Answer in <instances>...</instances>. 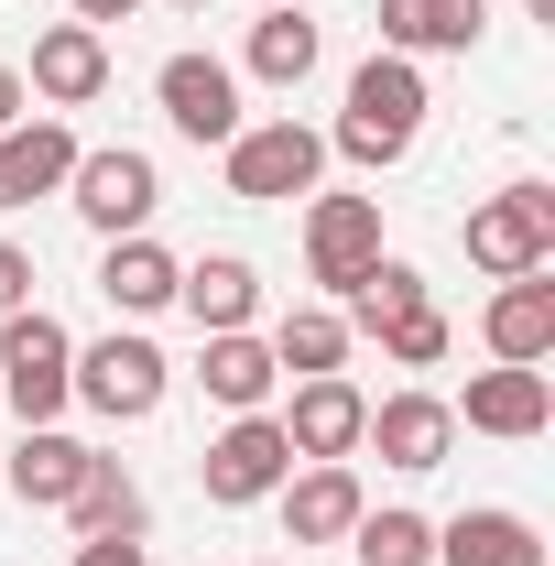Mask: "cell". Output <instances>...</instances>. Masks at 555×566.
Instances as JSON below:
<instances>
[{
  "label": "cell",
  "instance_id": "obj_32",
  "mask_svg": "<svg viewBox=\"0 0 555 566\" xmlns=\"http://www.w3.org/2000/svg\"><path fill=\"white\" fill-rule=\"evenodd\" d=\"M523 11H534V22H555V0H523Z\"/></svg>",
  "mask_w": 555,
  "mask_h": 566
},
{
  "label": "cell",
  "instance_id": "obj_12",
  "mask_svg": "<svg viewBox=\"0 0 555 566\" xmlns=\"http://www.w3.org/2000/svg\"><path fill=\"white\" fill-rule=\"evenodd\" d=\"M153 98H164V120L186 142H229L240 132V66H218V55H164Z\"/></svg>",
  "mask_w": 555,
  "mask_h": 566
},
{
  "label": "cell",
  "instance_id": "obj_30",
  "mask_svg": "<svg viewBox=\"0 0 555 566\" xmlns=\"http://www.w3.org/2000/svg\"><path fill=\"white\" fill-rule=\"evenodd\" d=\"M66 566H142V545H76Z\"/></svg>",
  "mask_w": 555,
  "mask_h": 566
},
{
  "label": "cell",
  "instance_id": "obj_35",
  "mask_svg": "<svg viewBox=\"0 0 555 566\" xmlns=\"http://www.w3.org/2000/svg\"><path fill=\"white\" fill-rule=\"evenodd\" d=\"M262 11H273V0H262Z\"/></svg>",
  "mask_w": 555,
  "mask_h": 566
},
{
  "label": "cell",
  "instance_id": "obj_18",
  "mask_svg": "<svg viewBox=\"0 0 555 566\" xmlns=\"http://www.w3.org/2000/svg\"><path fill=\"white\" fill-rule=\"evenodd\" d=\"M197 381H208V403L218 415H273V338H251V327H218L208 359H197Z\"/></svg>",
  "mask_w": 555,
  "mask_h": 566
},
{
  "label": "cell",
  "instance_id": "obj_6",
  "mask_svg": "<svg viewBox=\"0 0 555 566\" xmlns=\"http://www.w3.org/2000/svg\"><path fill=\"white\" fill-rule=\"evenodd\" d=\"M283 469H294V447H283V424L273 415H229L197 447V480H208L218 512H251V501H273L283 491Z\"/></svg>",
  "mask_w": 555,
  "mask_h": 566
},
{
  "label": "cell",
  "instance_id": "obj_31",
  "mask_svg": "<svg viewBox=\"0 0 555 566\" xmlns=\"http://www.w3.org/2000/svg\"><path fill=\"white\" fill-rule=\"evenodd\" d=\"M142 0H76V22H87V33H98V22H132Z\"/></svg>",
  "mask_w": 555,
  "mask_h": 566
},
{
  "label": "cell",
  "instance_id": "obj_7",
  "mask_svg": "<svg viewBox=\"0 0 555 566\" xmlns=\"http://www.w3.org/2000/svg\"><path fill=\"white\" fill-rule=\"evenodd\" d=\"M66 208L98 229V240H132L142 218L164 208V175H153V153H132V142H109V153H76L66 175Z\"/></svg>",
  "mask_w": 555,
  "mask_h": 566
},
{
  "label": "cell",
  "instance_id": "obj_15",
  "mask_svg": "<svg viewBox=\"0 0 555 566\" xmlns=\"http://www.w3.org/2000/svg\"><path fill=\"white\" fill-rule=\"evenodd\" d=\"M76 175V132L44 109V120H11L0 132V208H33V197H66Z\"/></svg>",
  "mask_w": 555,
  "mask_h": 566
},
{
  "label": "cell",
  "instance_id": "obj_19",
  "mask_svg": "<svg viewBox=\"0 0 555 566\" xmlns=\"http://www.w3.org/2000/svg\"><path fill=\"white\" fill-rule=\"evenodd\" d=\"M436 566H545V534H534L523 512H501V501H480V512L436 523Z\"/></svg>",
  "mask_w": 555,
  "mask_h": 566
},
{
  "label": "cell",
  "instance_id": "obj_16",
  "mask_svg": "<svg viewBox=\"0 0 555 566\" xmlns=\"http://www.w3.org/2000/svg\"><path fill=\"white\" fill-rule=\"evenodd\" d=\"M490 33V0H381V55H469Z\"/></svg>",
  "mask_w": 555,
  "mask_h": 566
},
{
  "label": "cell",
  "instance_id": "obj_23",
  "mask_svg": "<svg viewBox=\"0 0 555 566\" xmlns=\"http://www.w3.org/2000/svg\"><path fill=\"white\" fill-rule=\"evenodd\" d=\"M87 458H98V447H76L66 424H22V447H11V491L33 501V512H66V491L87 480Z\"/></svg>",
  "mask_w": 555,
  "mask_h": 566
},
{
  "label": "cell",
  "instance_id": "obj_10",
  "mask_svg": "<svg viewBox=\"0 0 555 566\" xmlns=\"http://www.w3.org/2000/svg\"><path fill=\"white\" fill-rule=\"evenodd\" d=\"M283 447L294 458H359V424H370V392L348 381V370H316V381H294V403H283Z\"/></svg>",
  "mask_w": 555,
  "mask_h": 566
},
{
  "label": "cell",
  "instance_id": "obj_29",
  "mask_svg": "<svg viewBox=\"0 0 555 566\" xmlns=\"http://www.w3.org/2000/svg\"><path fill=\"white\" fill-rule=\"evenodd\" d=\"M11 120H33V87H22V66H0V132Z\"/></svg>",
  "mask_w": 555,
  "mask_h": 566
},
{
  "label": "cell",
  "instance_id": "obj_4",
  "mask_svg": "<svg viewBox=\"0 0 555 566\" xmlns=\"http://www.w3.org/2000/svg\"><path fill=\"white\" fill-rule=\"evenodd\" d=\"M469 262H480L490 283H512V273H545L555 262V186H501V197H480L469 208Z\"/></svg>",
  "mask_w": 555,
  "mask_h": 566
},
{
  "label": "cell",
  "instance_id": "obj_2",
  "mask_svg": "<svg viewBox=\"0 0 555 566\" xmlns=\"http://www.w3.org/2000/svg\"><path fill=\"white\" fill-rule=\"evenodd\" d=\"M0 403H11L22 424H55L76 403V338L44 316V305L0 316Z\"/></svg>",
  "mask_w": 555,
  "mask_h": 566
},
{
  "label": "cell",
  "instance_id": "obj_20",
  "mask_svg": "<svg viewBox=\"0 0 555 566\" xmlns=\"http://www.w3.org/2000/svg\"><path fill=\"white\" fill-rule=\"evenodd\" d=\"M66 523H76V545H142V491H132V469L121 458H87V480L66 491Z\"/></svg>",
  "mask_w": 555,
  "mask_h": 566
},
{
  "label": "cell",
  "instance_id": "obj_28",
  "mask_svg": "<svg viewBox=\"0 0 555 566\" xmlns=\"http://www.w3.org/2000/svg\"><path fill=\"white\" fill-rule=\"evenodd\" d=\"M22 305H33V251L0 240V316H22Z\"/></svg>",
  "mask_w": 555,
  "mask_h": 566
},
{
  "label": "cell",
  "instance_id": "obj_5",
  "mask_svg": "<svg viewBox=\"0 0 555 566\" xmlns=\"http://www.w3.org/2000/svg\"><path fill=\"white\" fill-rule=\"evenodd\" d=\"M164 392H175V359L153 349L142 327H121V338H98V349H76V403L109 424H142L164 415Z\"/></svg>",
  "mask_w": 555,
  "mask_h": 566
},
{
  "label": "cell",
  "instance_id": "obj_26",
  "mask_svg": "<svg viewBox=\"0 0 555 566\" xmlns=\"http://www.w3.org/2000/svg\"><path fill=\"white\" fill-rule=\"evenodd\" d=\"M348 556L359 566H436V523L404 512V501H392V512H359V523H348Z\"/></svg>",
  "mask_w": 555,
  "mask_h": 566
},
{
  "label": "cell",
  "instance_id": "obj_11",
  "mask_svg": "<svg viewBox=\"0 0 555 566\" xmlns=\"http://www.w3.org/2000/svg\"><path fill=\"white\" fill-rule=\"evenodd\" d=\"M359 447H381V469L425 480V469H447V447H458V415H447L436 392H381V403H370V424H359Z\"/></svg>",
  "mask_w": 555,
  "mask_h": 566
},
{
  "label": "cell",
  "instance_id": "obj_13",
  "mask_svg": "<svg viewBox=\"0 0 555 566\" xmlns=\"http://www.w3.org/2000/svg\"><path fill=\"white\" fill-rule=\"evenodd\" d=\"M447 415L469 424V436H545L555 381H545V370H512V359H490V370H469V403H447Z\"/></svg>",
  "mask_w": 555,
  "mask_h": 566
},
{
  "label": "cell",
  "instance_id": "obj_3",
  "mask_svg": "<svg viewBox=\"0 0 555 566\" xmlns=\"http://www.w3.org/2000/svg\"><path fill=\"white\" fill-rule=\"evenodd\" d=\"M218 153H229V197L240 208L316 197V175H327V132H305V120H240Z\"/></svg>",
  "mask_w": 555,
  "mask_h": 566
},
{
  "label": "cell",
  "instance_id": "obj_25",
  "mask_svg": "<svg viewBox=\"0 0 555 566\" xmlns=\"http://www.w3.org/2000/svg\"><path fill=\"white\" fill-rule=\"evenodd\" d=\"M348 359V316H327V305H294L273 327V370L283 381H316V370H338Z\"/></svg>",
  "mask_w": 555,
  "mask_h": 566
},
{
  "label": "cell",
  "instance_id": "obj_22",
  "mask_svg": "<svg viewBox=\"0 0 555 566\" xmlns=\"http://www.w3.org/2000/svg\"><path fill=\"white\" fill-rule=\"evenodd\" d=\"M175 305H186L208 338H218V327H251V316H262V273H251L240 251H208V262L175 273Z\"/></svg>",
  "mask_w": 555,
  "mask_h": 566
},
{
  "label": "cell",
  "instance_id": "obj_17",
  "mask_svg": "<svg viewBox=\"0 0 555 566\" xmlns=\"http://www.w3.org/2000/svg\"><path fill=\"white\" fill-rule=\"evenodd\" d=\"M44 109H87L98 87H109V33H87V22H55L44 44H33V76H22Z\"/></svg>",
  "mask_w": 555,
  "mask_h": 566
},
{
  "label": "cell",
  "instance_id": "obj_33",
  "mask_svg": "<svg viewBox=\"0 0 555 566\" xmlns=\"http://www.w3.org/2000/svg\"><path fill=\"white\" fill-rule=\"evenodd\" d=\"M175 11H208V0H175Z\"/></svg>",
  "mask_w": 555,
  "mask_h": 566
},
{
  "label": "cell",
  "instance_id": "obj_14",
  "mask_svg": "<svg viewBox=\"0 0 555 566\" xmlns=\"http://www.w3.org/2000/svg\"><path fill=\"white\" fill-rule=\"evenodd\" d=\"M490 359H512V370H545L555 359V262L545 273H512L501 294H490Z\"/></svg>",
  "mask_w": 555,
  "mask_h": 566
},
{
  "label": "cell",
  "instance_id": "obj_9",
  "mask_svg": "<svg viewBox=\"0 0 555 566\" xmlns=\"http://www.w3.org/2000/svg\"><path fill=\"white\" fill-rule=\"evenodd\" d=\"M273 501H283V545H348V523L370 512L348 458H305V469H283Z\"/></svg>",
  "mask_w": 555,
  "mask_h": 566
},
{
  "label": "cell",
  "instance_id": "obj_1",
  "mask_svg": "<svg viewBox=\"0 0 555 566\" xmlns=\"http://www.w3.org/2000/svg\"><path fill=\"white\" fill-rule=\"evenodd\" d=\"M425 132V66L415 55H370V66L348 76V109L338 132H327V153H348V164H404Z\"/></svg>",
  "mask_w": 555,
  "mask_h": 566
},
{
  "label": "cell",
  "instance_id": "obj_27",
  "mask_svg": "<svg viewBox=\"0 0 555 566\" xmlns=\"http://www.w3.org/2000/svg\"><path fill=\"white\" fill-rule=\"evenodd\" d=\"M370 338H381V359H404V370H436V359H447V316H436V294H425L404 316H381Z\"/></svg>",
  "mask_w": 555,
  "mask_h": 566
},
{
  "label": "cell",
  "instance_id": "obj_8",
  "mask_svg": "<svg viewBox=\"0 0 555 566\" xmlns=\"http://www.w3.org/2000/svg\"><path fill=\"white\" fill-rule=\"evenodd\" d=\"M370 262H381V197H305V283L348 305Z\"/></svg>",
  "mask_w": 555,
  "mask_h": 566
},
{
  "label": "cell",
  "instance_id": "obj_24",
  "mask_svg": "<svg viewBox=\"0 0 555 566\" xmlns=\"http://www.w3.org/2000/svg\"><path fill=\"white\" fill-rule=\"evenodd\" d=\"M316 55H327V33H316L294 0H273V11L251 22V76H262V87H305V76H316Z\"/></svg>",
  "mask_w": 555,
  "mask_h": 566
},
{
  "label": "cell",
  "instance_id": "obj_21",
  "mask_svg": "<svg viewBox=\"0 0 555 566\" xmlns=\"http://www.w3.org/2000/svg\"><path fill=\"white\" fill-rule=\"evenodd\" d=\"M175 273H186V262H175L153 229H132V240L98 251V294H109L121 316H164V305H175Z\"/></svg>",
  "mask_w": 555,
  "mask_h": 566
},
{
  "label": "cell",
  "instance_id": "obj_34",
  "mask_svg": "<svg viewBox=\"0 0 555 566\" xmlns=\"http://www.w3.org/2000/svg\"><path fill=\"white\" fill-rule=\"evenodd\" d=\"M262 566H283V556H262Z\"/></svg>",
  "mask_w": 555,
  "mask_h": 566
}]
</instances>
